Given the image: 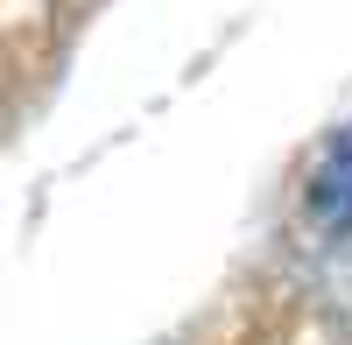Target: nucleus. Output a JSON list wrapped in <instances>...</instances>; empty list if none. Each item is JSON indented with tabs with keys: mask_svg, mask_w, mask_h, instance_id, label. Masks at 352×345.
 Returning <instances> with one entry per match:
<instances>
[{
	"mask_svg": "<svg viewBox=\"0 0 352 345\" xmlns=\"http://www.w3.org/2000/svg\"><path fill=\"white\" fill-rule=\"evenodd\" d=\"M303 225L324 247H352V120L331 127V141L303 177Z\"/></svg>",
	"mask_w": 352,
	"mask_h": 345,
	"instance_id": "1",
	"label": "nucleus"
}]
</instances>
